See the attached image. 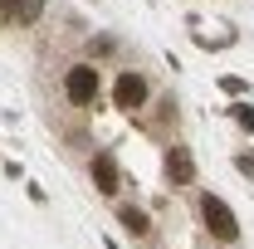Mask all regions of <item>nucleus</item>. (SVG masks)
<instances>
[{
  "label": "nucleus",
  "instance_id": "1",
  "mask_svg": "<svg viewBox=\"0 0 254 249\" xmlns=\"http://www.w3.org/2000/svg\"><path fill=\"white\" fill-rule=\"evenodd\" d=\"M98 88H103V78H98L93 63H68V68H64V98H68L73 108H93Z\"/></svg>",
  "mask_w": 254,
  "mask_h": 249
},
{
  "label": "nucleus",
  "instance_id": "2",
  "mask_svg": "<svg viewBox=\"0 0 254 249\" xmlns=\"http://www.w3.org/2000/svg\"><path fill=\"white\" fill-rule=\"evenodd\" d=\"M200 220H205V230H210L220 245H235V240H240V220H235V210L225 205L220 195H210V190L200 195Z\"/></svg>",
  "mask_w": 254,
  "mask_h": 249
},
{
  "label": "nucleus",
  "instance_id": "9",
  "mask_svg": "<svg viewBox=\"0 0 254 249\" xmlns=\"http://www.w3.org/2000/svg\"><path fill=\"white\" fill-rule=\"evenodd\" d=\"M235 166H240L245 176H254V152H240V156H235Z\"/></svg>",
  "mask_w": 254,
  "mask_h": 249
},
{
  "label": "nucleus",
  "instance_id": "4",
  "mask_svg": "<svg viewBox=\"0 0 254 249\" xmlns=\"http://www.w3.org/2000/svg\"><path fill=\"white\" fill-rule=\"evenodd\" d=\"M166 181H171V190L195 186V161H190V152L181 147V142H171V147H166Z\"/></svg>",
  "mask_w": 254,
  "mask_h": 249
},
{
  "label": "nucleus",
  "instance_id": "5",
  "mask_svg": "<svg viewBox=\"0 0 254 249\" xmlns=\"http://www.w3.org/2000/svg\"><path fill=\"white\" fill-rule=\"evenodd\" d=\"M88 176H93V186L103 190V195H118V186H123V171H118V156L113 152H98L93 161H88Z\"/></svg>",
  "mask_w": 254,
  "mask_h": 249
},
{
  "label": "nucleus",
  "instance_id": "3",
  "mask_svg": "<svg viewBox=\"0 0 254 249\" xmlns=\"http://www.w3.org/2000/svg\"><path fill=\"white\" fill-rule=\"evenodd\" d=\"M152 93V83H147V73H137V68H123L118 73V83H113V108H123V113H137L142 103Z\"/></svg>",
  "mask_w": 254,
  "mask_h": 249
},
{
  "label": "nucleus",
  "instance_id": "8",
  "mask_svg": "<svg viewBox=\"0 0 254 249\" xmlns=\"http://www.w3.org/2000/svg\"><path fill=\"white\" fill-rule=\"evenodd\" d=\"M230 113H235V123L245 127V132H254V108H250V103H235Z\"/></svg>",
  "mask_w": 254,
  "mask_h": 249
},
{
  "label": "nucleus",
  "instance_id": "7",
  "mask_svg": "<svg viewBox=\"0 0 254 249\" xmlns=\"http://www.w3.org/2000/svg\"><path fill=\"white\" fill-rule=\"evenodd\" d=\"M39 15H44V0H15V15H10V25L30 30V25H39Z\"/></svg>",
  "mask_w": 254,
  "mask_h": 249
},
{
  "label": "nucleus",
  "instance_id": "10",
  "mask_svg": "<svg viewBox=\"0 0 254 249\" xmlns=\"http://www.w3.org/2000/svg\"><path fill=\"white\" fill-rule=\"evenodd\" d=\"M10 15H15V0H0V25H10Z\"/></svg>",
  "mask_w": 254,
  "mask_h": 249
},
{
  "label": "nucleus",
  "instance_id": "6",
  "mask_svg": "<svg viewBox=\"0 0 254 249\" xmlns=\"http://www.w3.org/2000/svg\"><path fill=\"white\" fill-rule=\"evenodd\" d=\"M118 225H123L132 240H147V235H152V215H147L142 205H118Z\"/></svg>",
  "mask_w": 254,
  "mask_h": 249
}]
</instances>
